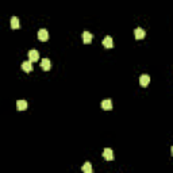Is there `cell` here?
I'll return each mask as SVG.
<instances>
[{
    "mask_svg": "<svg viewBox=\"0 0 173 173\" xmlns=\"http://www.w3.org/2000/svg\"><path fill=\"white\" fill-rule=\"evenodd\" d=\"M103 46L107 49H111L114 48V41H112L111 37H106V38L103 39Z\"/></svg>",
    "mask_w": 173,
    "mask_h": 173,
    "instance_id": "obj_7",
    "label": "cell"
},
{
    "mask_svg": "<svg viewBox=\"0 0 173 173\" xmlns=\"http://www.w3.org/2000/svg\"><path fill=\"white\" fill-rule=\"evenodd\" d=\"M22 69L26 72V73H30L32 71V62L31 61H25L22 62Z\"/></svg>",
    "mask_w": 173,
    "mask_h": 173,
    "instance_id": "obj_6",
    "label": "cell"
},
{
    "mask_svg": "<svg viewBox=\"0 0 173 173\" xmlns=\"http://www.w3.org/2000/svg\"><path fill=\"white\" fill-rule=\"evenodd\" d=\"M134 35H135V38H137V39H142V38H145L146 32H145V30H143V29L138 27V29H135V30H134Z\"/></svg>",
    "mask_w": 173,
    "mask_h": 173,
    "instance_id": "obj_4",
    "label": "cell"
},
{
    "mask_svg": "<svg viewBox=\"0 0 173 173\" xmlns=\"http://www.w3.org/2000/svg\"><path fill=\"white\" fill-rule=\"evenodd\" d=\"M10 23H11V29H14V30H18L19 29V19L16 18V16H12L11 18V20H10Z\"/></svg>",
    "mask_w": 173,
    "mask_h": 173,
    "instance_id": "obj_11",
    "label": "cell"
},
{
    "mask_svg": "<svg viewBox=\"0 0 173 173\" xmlns=\"http://www.w3.org/2000/svg\"><path fill=\"white\" fill-rule=\"evenodd\" d=\"M102 108L104 110V111H111L112 110V102L111 100H103L102 102Z\"/></svg>",
    "mask_w": 173,
    "mask_h": 173,
    "instance_id": "obj_8",
    "label": "cell"
},
{
    "mask_svg": "<svg viewBox=\"0 0 173 173\" xmlns=\"http://www.w3.org/2000/svg\"><path fill=\"white\" fill-rule=\"evenodd\" d=\"M92 39H93V37H92V34L91 32H88V31H84L83 32V41H84V43H91L92 42Z\"/></svg>",
    "mask_w": 173,
    "mask_h": 173,
    "instance_id": "obj_9",
    "label": "cell"
},
{
    "mask_svg": "<svg viewBox=\"0 0 173 173\" xmlns=\"http://www.w3.org/2000/svg\"><path fill=\"white\" fill-rule=\"evenodd\" d=\"M16 108L19 110V111L27 110V102H26V100H18V102H16Z\"/></svg>",
    "mask_w": 173,
    "mask_h": 173,
    "instance_id": "obj_10",
    "label": "cell"
},
{
    "mask_svg": "<svg viewBox=\"0 0 173 173\" xmlns=\"http://www.w3.org/2000/svg\"><path fill=\"white\" fill-rule=\"evenodd\" d=\"M41 66L43 71H50V60L49 58H43L41 62Z\"/></svg>",
    "mask_w": 173,
    "mask_h": 173,
    "instance_id": "obj_12",
    "label": "cell"
},
{
    "mask_svg": "<svg viewBox=\"0 0 173 173\" xmlns=\"http://www.w3.org/2000/svg\"><path fill=\"white\" fill-rule=\"evenodd\" d=\"M149 83H150L149 74H142V76L139 77V84H141V86H148Z\"/></svg>",
    "mask_w": 173,
    "mask_h": 173,
    "instance_id": "obj_3",
    "label": "cell"
},
{
    "mask_svg": "<svg viewBox=\"0 0 173 173\" xmlns=\"http://www.w3.org/2000/svg\"><path fill=\"white\" fill-rule=\"evenodd\" d=\"M38 39L39 41H42V42H46L49 39V32H48V30H45V29H41L38 31Z\"/></svg>",
    "mask_w": 173,
    "mask_h": 173,
    "instance_id": "obj_1",
    "label": "cell"
},
{
    "mask_svg": "<svg viewBox=\"0 0 173 173\" xmlns=\"http://www.w3.org/2000/svg\"><path fill=\"white\" fill-rule=\"evenodd\" d=\"M103 157L106 158L107 161H112L114 160V153H112V150L111 149H104V151H103Z\"/></svg>",
    "mask_w": 173,
    "mask_h": 173,
    "instance_id": "obj_5",
    "label": "cell"
},
{
    "mask_svg": "<svg viewBox=\"0 0 173 173\" xmlns=\"http://www.w3.org/2000/svg\"><path fill=\"white\" fill-rule=\"evenodd\" d=\"M81 169H83L84 173H92V165H91L89 162H85L83 165V168H81Z\"/></svg>",
    "mask_w": 173,
    "mask_h": 173,
    "instance_id": "obj_13",
    "label": "cell"
},
{
    "mask_svg": "<svg viewBox=\"0 0 173 173\" xmlns=\"http://www.w3.org/2000/svg\"><path fill=\"white\" fill-rule=\"evenodd\" d=\"M39 60V53L38 50H30L29 51V61L31 62H35Z\"/></svg>",
    "mask_w": 173,
    "mask_h": 173,
    "instance_id": "obj_2",
    "label": "cell"
}]
</instances>
